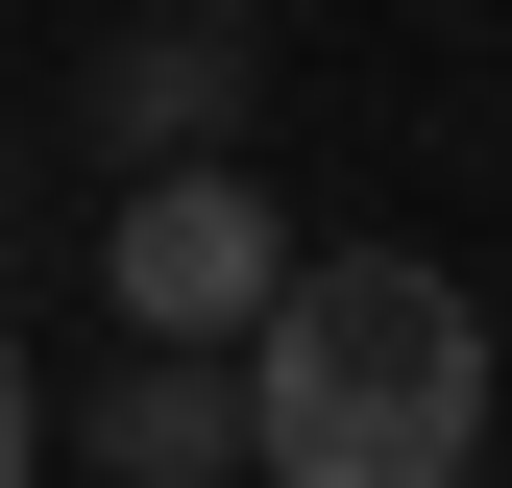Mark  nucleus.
<instances>
[{"mask_svg": "<svg viewBox=\"0 0 512 488\" xmlns=\"http://www.w3.org/2000/svg\"><path fill=\"white\" fill-rule=\"evenodd\" d=\"M49 464V391H25V342H0V488H25Z\"/></svg>", "mask_w": 512, "mask_h": 488, "instance_id": "39448f33", "label": "nucleus"}, {"mask_svg": "<svg viewBox=\"0 0 512 488\" xmlns=\"http://www.w3.org/2000/svg\"><path fill=\"white\" fill-rule=\"evenodd\" d=\"M244 464L269 488H464L488 464V318L415 244H317L244 318Z\"/></svg>", "mask_w": 512, "mask_h": 488, "instance_id": "f257e3e1", "label": "nucleus"}, {"mask_svg": "<svg viewBox=\"0 0 512 488\" xmlns=\"http://www.w3.org/2000/svg\"><path fill=\"white\" fill-rule=\"evenodd\" d=\"M98 488H244V342H122Z\"/></svg>", "mask_w": 512, "mask_h": 488, "instance_id": "7ed1b4c3", "label": "nucleus"}, {"mask_svg": "<svg viewBox=\"0 0 512 488\" xmlns=\"http://www.w3.org/2000/svg\"><path fill=\"white\" fill-rule=\"evenodd\" d=\"M220 74H244L220 25H147V49H122V98H147V122H220Z\"/></svg>", "mask_w": 512, "mask_h": 488, "instance_id": "20e7f679", "label": "nucleus"}, {"mask_svg": "<svg viewBox=\"0 0 512 488\" xmlns=\"http://www.w3.org/2000/svg\"><path fill=\"white\" fill-rule=\"evenodd\" d=\"M98 293H122V342H244L293 293V220L244 196L220 147H171L147 196H98Z\"/></svg>", "mask_w": 512, "mask_h": 488, "instance_id": "f03ea898", "label": "nucleus"}]
</instances>
